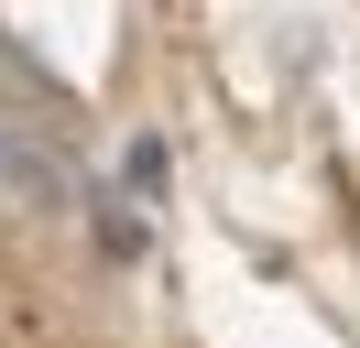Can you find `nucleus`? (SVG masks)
<instances>
[{
	"label": "nucleus",
	"mask_w": 360,
	"mask_h": 348,
	"mask_svg": "<svg viewBox=\"0 0 360 348\" xmlns=\"http://www.w3.org/2000/svg\"><path fill=\"white\" fill-rule=\"evenodd\" d=\"M77 207V163L44 142L33 120H0V229H44V218H66Z\"/></svg>",
	"instance_id": "f257e3e1"
}]
</instances>
